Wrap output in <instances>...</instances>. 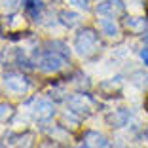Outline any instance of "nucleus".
Segmentation results:
<instances>
[{"label": "nucleus", "instance_id": "nucleus-6", "mask_svg": "<svg viewBox=\"0 0 148 148\" xmlns=\"http://www.w3.org/2000/svg\"><path fill=\"white\" fill-rule=\"evenodd\" d=\"M31 112H32V118H34L36 122H48L55 114V106L46 99H38V101H34V106H32Z\"/></svg>", "mask_w": 148, "mask_h": 148}, {"label": "nucleus", "instance_id": "nucleus-12", "mask_svg": "<svg viewBox=\"0 0 148 148\" xmlns=\"http://www.w3.org/2000/svg\"><path fill=\"white\" fill-rule=\"evenodd\" d=\"M127 120H129V110H125V108L114 110V114L106 116V122H108L112 127H122V125H125Z\"/></svg>", "mask_w": 148, "mask_h": 148}, {"label": "nucleus", "instance_id": "nucleus-16", "mask_svg": "<svg viewBox=\"0 0 148 148\" xmlns=\"http://www.w3.org/2000/svg\"><path fill=\"white\" fill-rule=\"evenodd\" d=\"M38 148H59V146H57V144L53 143V140H44V143L40 144Z\"/></svg>", "mask_w": 148, "mask_h": 148}, {"label": "nucleus", "instance_id": "nucleus-15", "mask_svg": "<svg viewBox=\"0 0 148 148\" xmlns=\"http://www.w3.org/2000/svg\"><path fill=\"white\" fill-rule=\"evenodd\" d=\"M17 2L19 0H0V6L4 10H8V12H13V10L17 8Z\"/></svg>", "mask_w": 148, "mask_h": 148}, {"label": "nucleus", "instance_id": "nucleus-10", "mask_svg": "<svg viewBox=\"0 0 148 148\" xmlns=\"http://www.w3.org/2000/svg\"><path fill=\"white\" fill-rule=\"evenodd\" d=\"M84 140H86L87 146H91V148H106L108 146L106 137L101 135V133H97V131H87L86 137H84Z\"/></svg>", "mask_w": 148, "mask_h": 148}, {"label": "nucleus", "instance_id": "nucleus-21", "mask_svg": "<svg viewBox=\"0 0 148 148\" xmlns=\"http://www.w3.org/2000/svg\"><path fill=\"white\" fill-rule=\"evenodd\" d=\"M146 19H148V4H146Z\"/></svg>", "mask_w": 148, "mask_h": 148}, {"label": "nucleus", "instance_id": "nucleus-2", "mask_svg": "<svg viewBox=\"0 0 148 148\" xmlns=\"http://www.w3.org/2000/svg\"><path fill=\"white\" fill-rule=\"evenodd\" d=\"M66 105H69V112L78 114V116H89L97 108L95 99L91 95H87V93H74V95H70Z\"/></svg>", "mask_w": 148, "mask_h": 148}, {"label": "nucleus", "instance_id": "nucleus-1", "mask_svg": "<svg viewBox=\"0 0 148 148\" xmlns=\"http://www.w3.org/2000/svg\"><path fill=\"white\" fill-rule=\"evenodd\" d=\"M74 49L82 59H93L101 51V40L99 32L91 27H84L80 29L76 38H74Z\"/></svg>", "mask_w": 148, "mask_h": 148}, {"label": "nucleus", "instance_id": "nucleus-9", "mask_svg": "<svg viewBox=\"0 0 148 148\" xmlns=\"http://www.w3.org/2000/svg\"><path fill=\"white\" fill-rule=\"evenodd\" d=\"M44 51H53V53H57V55H63V57H66V59H70L69 46H66L65 42H61V40H49V42H46L44 44Z\"/></svg>", "mask_w": 148, "mask_h": 148}, {"label": "nucleus", "instance_id": "nucleus-18", "mask_svg": "<svg viewBox=\"0 0 148 148\" xmlns=\"http://www.w3.org/2000/svg\"><path fill=\"white\" fill-rule=\"evenodd\" d=\"M76 4H78L80 8H84V10H89V6H87V0H76Z\"/></svg>", "mask_w": 148, "mask_h": 148}, {"label": "nucleus", "instance_id": "nucleus-3", "mask_svg": "<svg viewBox=\"0 0 148 148\" xmlns=\"http://www.w3.org/2000/svg\"><path fill=\"white\" fill-rule=\"evenodd\" d=\"M66 61H69L66 57L57 55V53H53V51H44L42 49L40 57L36 59V66H38L42 72L51 74V72H59V70L66 65Z\"/></svg>", "mask_w": 148, "mask_h": 148}, {"label": "nucleus", "instance_id": "nucleus-4", "mask_svg": "<svg viewBox=\"0 0 148 148\" xmlns=\"http://www.w3.org/2000/svg\"><path fill=\"white\" fill-rule=\"evenodd\" d=\"M4 86L8 87V91L15 93V95H25L29 91V87H31V80L27 78L23 72H4Z\"/></svg>", "mask_w": 148, "mask_h": 148}, {"label": "nucleus", "instance_id": "nucleus-7", "mask_svg": "<svg viewBox=\"0 0 148 148\" xmlns=\"http://www.w3.org/2000/svg\"><path fill=\"white\" fill-rule=\"evenodd\" d=\"M148 27V21L144 17H125L123 19V29L129 34H144Z\"/></svg>", "mask_w": 148, "mask_h": 148}, {"label": "nucleus", "instance_id": "nucleus-14", "mask_svg": "<svg viewBox=\"0 0 148 148\" xmlns=\"http://www.w3.org/2000/svg\"><path fill=\"white\" fill-rule=\"evenodd\" d=\"M13 114H15V108L8 103H0V123H6L8 120H12Z\"/></svg>", "mask_w": 148, "mask_h": 148}, {"label": "nucleus", "instance_id": "nucleus-11", "mask_svg": "<svg viewBox=\"0 0 148 148\" xmlns=\"http://www.w3.org/2000/svg\"><path fill=\"white\" fill-rule=\"evenodd\" d=\"M99 29L103 31V34L110 36V38H116V36L120 34V29H118V25L114 23L112 17H103V15H101V19H99Z\"/></svg>", "mask_w": 148, "mask_h": 148}, {"label": "nucleus", "instance_id": "nucleus-8", "mask_svg": "<svg viewBox=\"0 0 148 148\" xmlns=\"http://www.w3.org/2000/svg\"><path fill=\"white\" fill-rule=\"evenodd\" d=\"M23 8H25L27 13H29V17L34 19V21H38L40 15H42V12L46 10V6H44L42 0H23Z\"/></svg>", "mask_w": 148, "mask_h": 148}, {"label": "nucleus", "instance_id": "nucleus-20", "mask_svg": "<svg viewBox=\"0 0 148 148\" xmlns=\"http://www.w3.org/2000/svg\"><path fill=\"white\" fill-rule=\"evenodd\" d=\"M78 148H91V146H87V144H82V146H78Z\"/></svg>", "mask_w": 148, "mask_h": 148}, {"label": "nucleus", "instance_id": "nucleus-13", "mask_svg": "<svg viewBox=\"0 0 148 148\" xmlns=\"http://www.w3.org/2000/svg\"><path fill=\"white\" fill-rule=\"evenodd\" d=\"M59 21L63 23V25L66 27V29H76V27L80 25V15L76 12H69V10H63L61 13H59Z\"/></svg>", "mask_w": 148, "mask_h": 148}, {"label": "nucleus", "instance_id": "nucleus-17", "mask_svg": "<svg viewBox=\"0 0 148 148\" xmlns=\"http://www.w3.org/2000/svg\"><path fill=\"white\" fill-rule=\"evenodd\" d=\"M140 59H143V63L148 66V48H144V49H140Z\"/></svg>", "mask_w": 148, "mask_h": 148}, {"label": "nucleus", "instance_id": "nucleus-19", "mask_svg": "<svg viewBox=\"0 0 148 148\" xmlns=\"http://www.w3.org/2000/svg\"><path fill=\"white\" fill-rule=\"evenodd\" d=\"M144 42L148 44V32H144Z\"/></svg>", "mask_w": 148, "mask_h": 148}, {"label": "nucleus", "instance_id": "nucleus-22", "mask_svg": "<svg viewBox=\"0 0 148 148\" xmlns=\"http://www.w3.org/2000/svg\"><path fill=\"white\" fill-rule=\"evenodd\" d=\"M146 110H148V101H146Z\"/></svg>", "mask_w": 148, "mask_h": 148}, {"label": "nucleus", "instance_id": "nucleus-5", "mask_svg": "<svg viewBox=\"0 0 148 148\" xmlns=\"http://www.w3.org/2000/svg\"><path fill=\"white\" fill-rule=\"evenodd\" d=\"M125 13V4L122 0H103V4L97 6V15L103 17H120Z\"/></svg>", "mask_w": 148, "mask_h": 148}]
</instances>
